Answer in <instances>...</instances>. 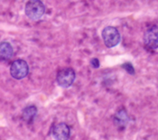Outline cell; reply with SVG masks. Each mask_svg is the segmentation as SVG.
<instances>
[{
  "mask_svg": "<svg viewBox=\"0 0 158 140\" xmlns=\"http://www.w3.org/2000/svg\"><path fill=\"white\" fill-rule=\"evenodd\" d=\"M24 12L26 16L34 21L39 20L45 13V6L41 0H28Z\"/></svg>",
  "mask_w": 158,
  "mask_h": 140,
  "instance_id": "1",
  "label": "cell"
},
{
  "mask_svg": "<svg viewBox=\"0 0 158 140\" xmlns=\"http://www.w3.org/2000/svg\"><path fill=\"white\" fill-rule=\"evenodd\" d=\"M102 40L108 48L117 46L120 42V34L114 26H106L101 33Z\"/></svg>",
  "mask_w": 158,
  "mask_h": 140,
  "instance_id": "2",
  "label": "cell"
},
{
  "mask_svg": "<svg viewBox=\"0 0 158 140\" xmlns=\"http://www.w3.org/2000/svg\"><path fill=\"white\" fill-rule=\"evenodd\" d=\"M28 72L29 66L24 60L18 59L13 62L10 67V74L14 79L22 80L28 75Z\"/></svg>",
  "mask_w": 158,
  "mask_h": 140,
  "instance_id": "3",
  "label": "cell"
},
{
  "mask_svg": "<svg viewBox=\"0 0 158 140\" xmlns=\"http://www.w3.org/2000/svg\"><path fill=\"white\" fill-rule=\"evenodd\" d=\"M75 71L72 68H63L61 69L56 76L57 84L61 88H69L73 84L75 81Z\"/></svg>",
  "mask_w": 158,
  "mask_h": 140,
  "instance_id": "4",
  "label": "cell"
},
{
  "mask_svg": "<svg viewBox=\"0 0 158 140\" xmlns=\"http://www.w3.org/2000/svg\"><path fill=\"white\" fill-rule=\"evenodd\" d=\"M71 130L66 123H57L52 129V136L54 139L66 140L70 138Z\"/></svg>",
  "mask_w": 158,
  "mask_h": 140,
  "instance_id": "5",
  "label": "cell"
},
{
  "mask_svg": "<svg viewBox=\"0 0 158 140\" xmlns=\"http://www.w3.org/2000/svg\"><path fill=\"white\" fill-rule=\"evenodd\" d=\"M158 37H157V26L154 25L146 30L144 35L145 44L152 50H156L158 47Z\"/></svg>",
  "mask_w": 158,
  "mask_h": 140,
  "instance_id": "6",
  "label": "cell"
},
{
  "mask_svg": "<svg viewBox=\"0 0 158 140\" xmlns=\"http://www.w3.org/2000/svg\"><path fill=\"white\" fill-rule=\"evenodd\" d=\"M128 122H129V117L125 109L118 110L113 116V123L118 129H125L127 127V125L128 124Z\"/></svg>",
  "mask_w": 158,
  "mask_h": 140,
  "instance_id": "7",
  "label": "cell"
},
{
  "mask_svg": "<svg viewBox=\"0 0 158 140\" xmlns=\"http://www.w3.org/2000/svg\"><path fill=\"white\" fill-rule=\"evenodd\" d=\"M14 49L8 42L0 43V61H7L12 58Z\"/></svg>",
  "mask_w": 158,
  "mask_h": 140,
  "instance_id": "8",
  "label": "cell"
},
{
  "mask_svg": "<svg viewBox=\"0 0 158 140\" xmlns=\"http://www.w3.org/2000/svg\"><path fill=\"white\" fill-rule=\"evenodd\" d=\"M37 114V108L35 106H27L22 111V117L25 122L32 123Z\"/></svg>",
  "mask_w": 158,
  "mask_h": 140,
  "instance_id": "9",
  "label": "cell"
},
{
  "mask_svg": "<svg viewBox=\"0 0 158 140\" xmlns=\"http://www.w3.org/2000/svg\"><path fill=\"white\" fill-rule=\"evenodd\" d=\"M122 67L127 70L129 74H131V75H134L135 74L134 67H133V65H132L130 62H126V63H124V64L122 65Z\"/></svg>",
  "mask_w": 158,
  "mask_h": 140,
  "instance_id": "10",
  "label": "cell"
},
{
  "mask_svg": "<svg viewBox=\"0 0 158 140\" xmlns=\"http://www.w3.org/2000/svg\"><path fill=\"white\" fill-rule=\"evenodd\" d=\"M90 65L94 68V69H98V68H99V65H100V63H99V61H98V58H92L91 59V61H90Z\"/></svg>",
  "mask_w": 158,
  "mask_h": 140,
  "instance_id": "11",
  "label": "cell"
}]
</instances>
